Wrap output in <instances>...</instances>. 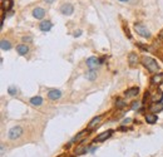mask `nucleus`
Instances as JSON below:
<instances>
[{"label":"nucleus","instance_id":"nucleus-1","mask_svg":"<svg viewBox=\"0 0 163 157\" xmlns=\"http://www.w3.org/2000/svg\"><path fill=\"white\" fill-rule=\"evenodd\" d=\"M141 62L144 65V68H147V71L149 73H157L159 71V64L157 63V60H154L151 57H143Z\"/></svg>","mask_w":163,"mask_h":157},{"label":"nucleus","instance_id":"nucleus-2","mask_svg":"<svg viewBox=\"0 0 163 157\" xmlns=\"http://www.w3.org/2000/svg\"><path fill=\"white\" fill-rule=\"evenodd\" d=\"M134 32L143 38H151V32H149L142 23H134Z\"/></svg>","mask_w":163,"mask_h":157},{"label":"nucleus","instance_id":"nucleus-3","mask_svg":"<svg viewBox=\"0 0 163 157\" xmlns=\"http://www.w3.org/2000/svg\"><path fill=\"white\" fill-rule=\"evenodd\" d=\"M21 135H23V128L20 126H15L10 128V131L8 132V137L10 140H18L19 137H21Z\"/></svg>","mask_w":163,"mask_h":157},{"label":"nucleus","instance_id":"nucleus-4","mask_svg":"<svg viewBox=\"0 0 163 157\" xmlns=\"http://www.w3.org/2000/svg\"><path fill=\"white\" fill-rule=\"evenodd\" d=\"M60 13H62L63 15L69 17V15H72L73 13H74V6L72 4H69V3H65V4H63L60 6Z\"/></svg>","mask_w":163,"mask_h":157},{"label":"nucleus","instance_id":"nucleus-5","mask_svg":"<svg viewBox=\"0 0 163 157\" xmlns=\"http://www.w3.org/2000/svg\"><path fill=\"white\" fill-rule=\"evenodd\" d=\"M112 135H113V129H108V131H105V132H102L100 135H98L96 137V140H94V142H104V141H107L108 138H109Z\"/></svg>","mask_w":163,"mask_h":157},{"label":"nucleus","instance_id":"nucleus-6","mask_svg":"<svg viewBox=\"0 0 163 157\" xmlns=\"http://www.w3.org/2000/svg\"><path fill=\"white\" fill-rule=\"evenodd\" d=\"M87 65H88V68L89 69H96L98 65L100 64V59L99 58H97V57H90V58H88L87 59Z\"/></svg>","mask_w":163,"mask_h":157},{"label":"nucleus","instance_id":"nucleus-7","mask_svg":"<svg viewBox=\"0 0 163 157\" xmlns=\"http://www.w3.org/2000/svg\"><path fill=\"white\" fill-rule=\"evenodd\" d=\"M138 63H139L138 56L135 54V53H129V56H128V64H129V67L131 68H135L138 65Z\"/></svg>","mask_w":163,"mask_h":157},{"label":"nucleus","instance_id":"nucleus-8","mask_svg":"<svg viewBox=\"0 0 163 157\" xmlns=\"http://www.w3.org/2000/svg\"><path fill=\"white\" fill-rule=\"evenodd\" d=\"M151 83L153 86H162L163 84V73H156L152 78H151Z\"/></svg>","mask_w":163,"mask_h":157},{"label":"nucleus","instance_id":"nucleus-9","mask_svg":"<svg viewBox=\"0 0 163 157\" xmlns=\"http://www.w3.org/2000/svg\"><path fill=\"white\" fill-rule=\"evenodd\" d=\"M89 132H90V129H89V128L80 131V132H79V133H77V136L72 140V142H80L82 140H84V137H87V136L89 135Z\"/></svg>","mask_w":163,"mask_h":157},{"label":"nucleus","instance_id":"nucleus-10","mask_svg":"<svg viewBox=\"0 0 163 157\" xmlns=\"http://www.w3.org/2000/svg\"><path fill=\"white\" fill-rule=\"evenodd\" d=\"M53 28V23L50 20H42V23L39 24V29L42 32H49Z\"/></svg>","mask_w":163,"mask_h":157},{"label":"nucleus","instance_id":"nucleus-11","mask_svg":"<svg viewBox=\"0 0 163 157\" xmlns=\"http://www.w3.org/2000/svg\"><path fill=\"white\" fill-rule=\"evenodd\" d=\"M62 97V92L59 89H50L48 92V98L51 99V101H57Z\"/></svg>","mask_w":163,"mask_h":157},{"label":"nucleus","instance_id":"nucleus-12","mask_svg":"<svg viewBox=\"0 0 163 157\" xmlns=\"http://www.w3.org/2000/svg\"><path fill=\"white\" fill-rule=\"evenodd\" d=\"M139 94V88L138 87H132L129 89H127L124 92V96L128 97V98H132V97H137Z\"/></svg>","mask_w":163,"mask_h":157},{"label":"nucleus","instance_id":"nucleus-13","mask_svg":"<svg viewBox=\"0 0 163 157\" xmlns=\"http://www.w3.org/2000/svg\"><path fill=\"white\" fill-rule=\"evenodd\" d=\"M33 17H34L35 19H38V20L43 19V18L45 17V10H44L43 8H35V9L33 10Z\"/></svg>","mask_w":163,"mask_h":157},{"label":"nucleus","instance_id":"nucleus-14","mask_svg":"<svg viewBox=\"0 0 163 157\" xmlns=\"http://www.w3.org/2000/svg\"><path fill=\"white\" fill-rule=\"evenodd\" d=\"M17 53L19 56H26L29 53V47L26 44H19L17 45Z\"/></svg>","mask_w":163,"mask_h":157},{"label":"nucleus","instance_id":"nucleus-15","mask_svg":"<svg viewBox=\"0 0 163 157\" xmlns=\"http://www.w3.org/2000/svg\"><path fill=\"white\" fill-rule=\"evenodd\" d=\"M149 109L152 111V113H159V112H162V111H163V102L161 101V102H156V103H153Z\"/></svg>","mask_w":163,"mask_h":157},{"label":"nucleus","instance_id":"nucleus-16","mask_svg":"<svg viewBox=\"0 0 163 157\" xmlns=\"http://www.w3.org/2000/svg\"><path fill=\"white\" fill-rule=\"evenodd\" d=\"M146 121L149 124H154L158 121V116L156 113H148V114H146Z\"/></svg>","mask_w":163,"mask_h":157},{"label":"nucleus","instance_id":"nucleus-17","mask_svg":"<svg viewBox=\"0 0 163 157\" xmlns=\"http://www.w3.org/2000/svg\"><path fill=\"white\" fill-rule=\"evenodd\" d=\"M29 102H30L32 106L39 107V106H42V104H43V98L40 97V96H35V97H32Z\"/></svg>","mask_w":163,"mask_h":157},{"label":"nucleus","instance_id":"nucleus-18","mask_svg":"<svg viewBox=\"0 0 163 157\" xmlns=\"http://www.w3.org/2000/svg\"><path fill=\"white\" fill-rule=\"evenodd\" d=\"M102 118H103V116H97V117H94V118H93V120L89 122V124H88V128H89V129H92V128H94V127H97V126L100 123Z\"/></svg>","mask_w":163,"mask_h":157},{"label":"nucleus","instance_id":"nucleus-19","mask_svg":"<svg viewBox=\"0 0 163 157\" xmlns=\"http://www.w3.org/2000/svg\"><path fill=\"white\" fill-rule=\"evenodd\" d=\"M13 4H14V2H13V0H2V6H3V10L4 11L11 10Z\"/></svg>","mask_w":163,"mask_h":157},{"label":"nucleus","instance_id":"nucleus-20","mask_svg":"<svg viewBox=\"0 0 163 157\" xmlns=\"http://www.w3.org/2000/svg\"><path fill=\"white\" fill-rule=\"evenodd\" d=\"M0 48H2V50H10L11 49V43L3 38L2 40H0Z\"/></svg>","mask_w":163,"mask_h":157},{"label":"nucleus","instance_id":"nucleus-21","mask_svg":"<svg viewBox=\"0 0 163 157\" xmlns=\"http://www.w3.org/2000/svg\"><path fill=\"white\" fill-rule=\"evenodd\" d=\"M85 78L88 81H96L97 79V72H96V69H89L88 71V73L85 74Z\"/></svg>","mask_w":163,"mask_h":157},{"label":"nucleus","instance_id":"nucleus-22","mask_svg":"<svg viewBox=\"0 0 163 157\" xmlns=\"http://www.w3.org/2000/svg\"><path fill=\"white\" fill-rule=\"evenodd\" d=\"M126 106H127V102H126V101H123L122 98H117V99H116V107H117V108L122 109V108H124Z\"/></svg>","mask_w":163,"mask_h":157},{"label":"nucleus","instance_id":"nucleus-23","mask_svg":"<svg viewBox=\"0 0 163 157\" xmlns=\"http://www.w3.org/2000/svg\"><path fill=\"white\" fill-rule=\"evenodd\" d=\"M85 151H87V147H85V146H83V145H80V146L75 147V150H74V153H75L77 156H79V155H83Z\"/></svg>","mask_w":163,"mask_h":157},{"label":"nucleus","instance_id":"nucleus-24","mask_svg":"<svg viewBox=\"0 0 163 157\" xmlns=\"http://www.w3.org/2000/svg\"><path fill=\"white\" fill-rule=\"evenodd\" d=\"M8 93H9L10 96H15V94L18 93V89H17V87H14V86L9 87V88H8Z\"/></svg>","mask_w":163,"mask_h":157},{"label":"nucleus","instance_id":"nucleus-25","mask_svg":"<svg viewBox=\"0 0 163 157\" xmlns=\"http://www.w3.org/2000/svg\"><path fill=\"white\" fill-rule=\"evenodd\" d=\"M141 107V102L139 101H134L133 103H132V106H131V109L132 111H135V109H138Z\"/></svg>","mask_w":163,"mask_h":157},{"label":"nucleus","instance_id":"nucleus-26","mask_svg":"<svg viewBox=\"0 0 163 157\" xmlns=\"http://www.w3.org/2000/svg\"><path fill=\"white\" fill-rule=\"evenodd\" d=\"M118 131H120V132H127V131H131V128H128V127H126V126L123 124V126H120V127L118 128Z\"/></svg>","mask_w":163,"mask_h":157},{"label":"nucleus","instance_id":"nucleus-27","mask_svg":"<svg viewBox=\"0 0 163 157\" xmlns=\"http://www.w3.org/2000/svg\"><path fill=\"white\" fill-rule=\"evenodd\" d=\"M23 42L24 43H32V36H23Z\"/></svg>","mask_w":163,"mask_h":157},{"label":"nucleus","instance_id":"nucleus-28","mask_svg":"<svg viewBox=\"0 0 163 157\" xmlns=\"http://www.w3.org/2000/svg\"><path fill=\"white\" fill-rule=\"evenodd\" d=\"M137 47H138V48H141L143 52H147V50L149 49V47H147V45H143V44H139V43L137 44Z\"/></svg>","mask_w":163,"mask_h":157},{"label":"nucleus","instance_id":"nucleus-29","mask_svg":"<svg viewBox=\"0 0 163 157\" xmlns=\"http://www.w3.org/2000/svg\"><path fill=\"white\" fill-rule=\"evenodd\" d=\"M124 33H126V35H127L129 39H132V34H131V32H129L128 27H124Z\"/></svg>","mask_w":163,"mask_h":157},{"label":"nucleus","instance_id":"nucleus-30","mask_svg":"<svg viewBox=\"0 0 163 157\" xmlns=\"http://www.w3.org/2000/svg\"><path fill=\"white\" fill-rule=\"evenodd\" d=\"M131 122H132L131 118H126V120H123V124H129Z\"/></svg>","mask_w":163,"mask_h":157},{"label":"nucleus","instance_id":"nucleus-31","mask_svg":"<svg viewBox=\"0 0 163 157\" xmlns=\"http://www.w3.org/2000/svg\"><path fill=\"white\" fill-rule=\"evenodd\" d=\"M158 38H159V40H163V29L159 32V34H158Z\"/></svg>","mask_w":163,"mask_h":157},{"label":"nucleus","instance_id":"nucleus-32","mask_svg":"<svg viewBox=\"0 0 163 157\" xmlns=\"http://www.w3.org/2000/svg\"><path fill=\"white\" fill-rule=\"evenodd\" d=\"M73 35H74L75 38H77V36H80V35H82V30H78V32H75Z\"/></svg>","mask_w":163,"mask_h":157},{"label":"nucleus","instance_id":"nucleus-33","mask_svg":"<svg viewBox=\"0 0 163 157\" xmlns=\"http://www.w3.org/2000/svg\"><path fill=\"white\" fill-rule=\"evenodd\" d=\"M44 2H45L47 4H51V3L54 2V0H44Z\"/></svg>","mask_w":163,"mask_h":157},{"label":"nucleus","instance_id":"nucleus-34","mask_svg":"<svg viewBox=\"0 0 163 157\" xmlns=\"http://www.w3.org/2000/svg\"><path fill=\"white\" fill-rule=\"evenodd\" d=\"M120 2H127V0H120Z\"/></svg>","mask_w":163,"mask_h":157}]
</instances>
